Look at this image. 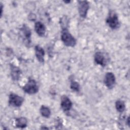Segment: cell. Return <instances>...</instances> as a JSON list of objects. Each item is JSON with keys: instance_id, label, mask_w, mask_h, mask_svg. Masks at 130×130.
I'll return each mask as SVG.
<instances>
[{"instance_id": "obj_1", "label": "cell", "mask_w": 130, "mask_h": 130, "mask_svg": "<svg viewBox=\"0 0 130 130\" xmlns=\"http://www.w3.org/2000/svg\"><path fill=\"white\" fill-rule=\"evenodd\" d=\"M60 38L64 45L67 47H73L77 44L76 39L71 35L67 28H62Z\"/></svg>"}, {"instance_id": "obj_2", "label": "cell", "mask_w": 130, "mask_h": 130, "mask_svg": "<svg viewBox=\"0 0 130 130\" xmlns=\"http://www.w3.org/2000/svg\"><path fill=\"white\" fill-rule=\"evenodd\" d=\"M106 22L109 27L112 29H117L120 26L118 15L114 11H110Z\"/></svg>"}, {"instance_id": "obj_3", "label": "cell", "mask_w": 130, "mask_h": 130, "mask_svg": "<svg viewBox=\"0 0 130 130\" xmlns=\"http://www.w3.org/2000/svg\"><path fill=\"white\" fill-rule=\"evenodd\" d=\"M21 38L26 46L29 47L31 44V32L29 27L25 24H24L20 29Z\"/></svg>"}, {"instance_id": "obj_4", "label": "cell", "mask_w": 130, "mask_h": 130, "mask_svg": "<svg viewBox=\"0 0 130 130\" xmlns=\"http://www.w3.org/2000/svg\"><path fill=\"white\" fill-rule=\"evenodd\" d=\"M23 90L29 94L36 93L39 90V87L37 83L33 79H29L27 83L22 87Z\"/></svg>"}, {"instance_id": "obj_5", "label": "cell", "mask_w": 130, "mask_h": 130, "mask_svg": "<svg viewBox=\"0 0 130 130\" xmlns=\"http://www.w3.org/2000/svg\"><path fill=\"white\" fill-rule=\"evenodd\" d=\"M24 102V99L17 94L11 93L9 96V104L10 105L15 107H20Z\"/></svg>"}, {"instance_id": "obj_6", "label": "cell", "mask_w": 130, "mask_h": 130, "mask_svg": "<svg viewBox=\"0 0 130 130\" xmlns=\"http://www.w3.org/2000/svg\"><path fill=\"white\" fill-rule=\"evenodd\" d=\"M89 8L88 2L86 1H78V9L79 15L81 17L86 18L88 11Z\"/></svg>"}, {"instance_id": "obj_7", "label": "cell", "mask_w": 130, "mask_h": 130, "mask_svg": "<svg viewBox=\"0 0 130 130\" xmlns=\"http://www.w3.org/2000/svg\"><path fill=\"white\" fill-rule=\"evenodd\" d=\"M104 82L106 86L109 89H112L116 83V78L112 72H107L104 77Z\"/></svg>"}, {"instance_id": "obj_8", "label": "cell", "mask_w": 130, "mask_h": 130, "mask_svg": "<svg viewBox=\"0 0 130 130\" xmlns=\"http://www.w3.org/2000/svg\"><path fill=\"white\" fill-rule=\"evenodd\" d=\"M72 102L68 96L65 95H63L61 97L60 106L63 111H69L72 107Z\"/></svg>"}, {"instance_id": "obj_9", "label": "cell", "mask_w": 130, "mask_h": 130, "mask_svg": "<svg viewBox=\"0 0 130 130\" xmlns=\"http://www.w3.org/2000/svg\"><path fill=\"white\" fill-rule=\"evenodd\" d=\"M35 30L36 32L40 37H44L46 32L45 25L40 21H37L35 24Z\"/></svg>"}, {"instance_id": "obj_10", "label": "cell", "mask_w": 130, "mask_h": 130, "mask_svg": "<svg viewBox=\"0 0 130 130\" xmlns=\"http://www.w3.org/2000/svg\"><path fill=\"white\" fill-rule=\"evenodd\" d=\"M10 74L12 79L14 81H18L20 77L21 71L17 66L13 64L10 65Z\"/></svg>"}, {"instance_id": "obj_11", "label": "cell", "mask_w": 130, "mask_h": 130, "mask_svg": "<svg viewBox=\"0 0 130 130\" xmlns=\"http://www.w3.org/2000/svg\"><path fill=\"white\" fill-rule=\"evenodd\" d=\"M94 60L97 64L101 66L104 67L106 64L105 56L102 52L98 51L95 52L94 55Z\"/></svg>"}, {"instance_id": "obj_12", "label": "cell", "mask_w": 130, "mask_h": 130, "mask_svg": "<svg viewBox=\"0 0 130 130\" xmlns=\"http://www.w3.org/2000/svg\"><path fill=\"white\" fill-rule=\"evenodd\" d=\"M35 51L36 58L38 60L42 63L44 61V55H45V51L44 49L39 45H36L35 47Z\"/></svg>"}, {"instance_id": "obj_13", "label": "cell", "mask_w": 130, "mask_h": 130, "mask_svg": "<svg viewBox=\"0 0 130 130\" xmlns=\"http://www.w3.org/2000/svg\"><path fill=\"white\" fill-rule=\"evenodd\" d=\"M27 125V120L24 117H20L16 118L15 125L17 127L20 128H24L26 127Z\"/></svg>"}, {"instance_id": "obj_14", "label": "cell", "mask_w": 130, "mask_h": 130, "mask_svg": "<svg viewBox=\"0 0 130 130\" xmlns=\"http://www.w3.org/2000/svg\"><path fill=\"white\" fill-rule=\"evenodd\" d=\"M40 112L41 115L45 118H49L51 113L50 108L44 105L41 106L40 109Z\"/></svg>"}, {"instance_id": "obj_15", "label": "cell", "mask_w": 130, "mask_h": 130, "mask_svg": "<svg viewBox=\"0 0 130 130\" xmlns=\"http://www.w3.org/2000/svg\"><path fill=\"white\" fill-rule=\"evenodd\" d=\"M115 108L118 112L119 113H122L125 109L124 102L120 100H117L115 102Z\"/></svg>"}, {"instance_id": "obj_16", "label": "cell", "mask_w": 130, "mask_h": 130, "mask_svg": "<svg viewBox=\"0 0 130 130\" xmlns=\"http://www.w3.org/2000/svg\"><path fill=\"white\" fill-rule=\"evenodd\" d=\"M70 88L75 92H79L80 89V84L75 81H72L70 84Z\"/></svg>"}, {"instance_id": "obj_17", "label": "cell", "mask_w": 130, "mask_h": 130, "mask_svg": "<svg viewBox=\"0 0 130 130\" xmlns=\"http://www.w3.org/2000/svg\"><path fill=\"white\" fill-rule=\"evenodd\" d=\"M3 12V4L1 3V17L2 16Z\"/></svg>"}, {"instance_id": "obj_18", "label": "cell", "mask_w": 130, "mask_h": 130, "mask_svg": "<svg viewBox=\"0 0 130 130\" xmlns=\"http://www.w3.org/2000/svg\"><path fill=\"white\" fill-rule=\"evenodd\" d=\"M126 123H127V125H128V126H129V117H128L127 118V119H126Z\"/></svg>"}, {"instance_id": "obj_19", "label": "cell", "mask_w": 130, "mask_h": 130, "mask_svg": "<svg viewBox=\"0 0 130 130\" xmlns=\"http://www.w3.org/2000/svg\"><path fill=\"white\" fill-rule=\"evenodd\" d=\"M64 2V3H67V4H68V3H70V2H71V1H63Z\"/></svg>"}]
</instances>
